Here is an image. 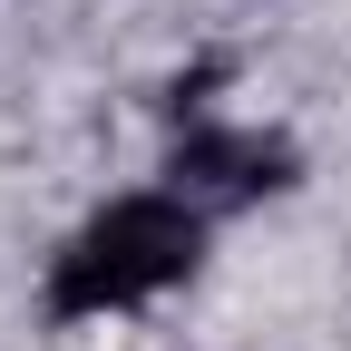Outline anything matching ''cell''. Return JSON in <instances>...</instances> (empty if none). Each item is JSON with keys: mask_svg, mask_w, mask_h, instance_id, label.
Returning a JSON list of instances; mask_svg holds the SVG:
<instances>
[{"mask_svg": "<svg viewBox=\"0 0 351 351\" xmlns=\"http://www.w3.org/2000/svg\"><path fill=\"white\" fill-rule=\"evenodd\" d=\"M195 263H205V205L186 186H137V195H108L49 254L39 313L49 322H108V313H137V302L176 293Z\"/></svg>", "mask_w": 351, "mask_h": 351, "instance_id": "obj_1", "label": "cell"}, {"mask_svg": "<svg viewBox=\"0 0 351 351\" xmlns=\"http://www.w3.org/2000/svg\"><path fill=\"white\" fill-rule=\"evenodd\" d=\"M283 147L254 137V127H186V147H176V186L195 205H234V195H274L283 186Z\"/></svg>", "mask_w": 351, "mask_h": 351, "instance_id": "obj_2", "label": "cell"}]
</instances>
